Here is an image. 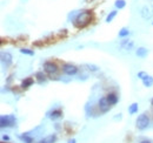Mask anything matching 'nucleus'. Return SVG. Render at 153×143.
I'll return each instance as SVG.
<instances>
[{
  "instance_id": "nucleus-26",
  "label": "nucleus",
  "mask_w": 153,
  "mask_h": 143,
  "mask_svg": "<svg viewBox=\"0 0 153 143\" xmlns=\"http://www.w3.org/2000/svg\"><path fill=\"white\" fill-rule=\"evenodd\" d=\"M139 143H152L151 141H149V140H143V141H140Z\"/></svg>"
},
{
  "instance_id": "nucleus-2",
  "label": "nucleus",
  "mask_w": 153,
  "mask_h": 143,
  "mask_svg": "<svg viewBox=\"0 0 153 143\" xmlns=\"http://www.w3.org/2000/svg\"><path fill=\"white\" fill-rule=\"evenodd\" d=\"M17 125V119L14 115H1L0 117V127L1 128H9Z\"/></svg>"
},
{
  "instance_id": "nucleus-15",
  "label": "nucleus",
  "mask_w": 153,
  "mask_h": 143,
  "mask_svg": "<svg viewBox=\"0 0 153 143\" xmlns=\"http://www.w3.org/2000/svg\"><path fill=\"white\" fill-rule=\"evenodd\" d=\"M19 139L24 143H33V137L30 136V134H22L19 136Z\"/></svg>"
},
{
  "instance_id": "nucleus-29",
  "label": "nucleus",
  "mask_w": 153,
  "mask_h": 143,
  "mask_svg": "<svg viewBox=\"0 0 153 143\" xmlns=\"http://www.w3.org/2000/svg\"><path fill=\"white\" fill-rule=\"evenodd\" d=\"M1 143H5V142H4V141H2V142H1Z\"/></svg>"
},
{
  "instance_id": "nucleus-7",
  "label": "nucleus",
  "mask_w": 153,
  "mask_h": 143,
  "mask_svg": "<svg viewBox=\"0 0 153 143\" xmlns=\"http://www.w3.org/2000/svg\"><path fill=\"white\" fill-rule=\"evenodd\" d=\"M153 15V5H145L141 8V16L145 20H150Z\"/></svg>"
},
{
  "instance_id": "nucleus-6",
  "label": "nucleus",
  "mask_w": 153,
  "mask_h": 143,
  "mask_svg": "<svg viewBox=\"0 0 153 143\" xmlns=\"http://www.w3.org/2000/svg\"><path fill=\"white\" fill-rule=\"evenodd\" d=\"M63 72L69 76H73L78 73V67L72 63H65L63 66Z\"/></svg>"
},
{
  "instance_id": "nucleus-25",
  "label": "nucleus",
  "mask_w": 153,
  "mask_h": 143,
  "mask_svg": "<svg viewBox=\"0 0 153 143\" xmlns=\"http://www.w3.org/2000/svg\"><path fill=\"white\" fill-rule=\"evenodd\" d=\"M2 141H9V136H7V135H2Z\"/></svg>"
},
{
  "instance_id": "nucleus-24",
  "label": "nucleus",
  "mask_w": 153,
  "mask_h": 143,
  "mask_svg": "<svg viewBox=\"0 0 153 143\" xmlns=\"http://www.w3.org/2000/svg\"><path fill=\"white\" fill-rule=\"evenodd\" d=\"M147 75H149V74H147L146 72H139V73L137 74V76H138L139 79H141V80H144V79H145Z\"/></svg>"
},
{
  "instance_id": "nucleus-13",
  "label": "nucleus",
  "mask_w": 153,
  "mask_h": 143,
  "mask_svg": "<svg viewBox=\"0 0 153 143\" xmlns=\"http://www.w3.org/2000/svg\"><path fill=\"white\" fill-rule=\"evenodd\" d=\"M107 101L110 102V105L111 106H114V105H117L118 103V96H117V94H114V93H110V94H107Z\"/></svg>"
},
{
  "instance_id": "nucleus-28",
  "label": "nucleus",
  "mask_w": 153,
  "mask_h": 143,
  "mask_svg": "<svg viewBox=\"0 0 153 143\" xmlns=\"http://www.w3.org/2000/svg\"><path fill=\"white\" fill-rule=\"evenodd\" d=\"M151 105L153 106V97H152V100H151Z\"/></svg>"
},
{
  "instance_id": "nucleus-3",
  "label": "nucleus",
  "mask_w": 153,
  "mask_h": 143,
  "mask_svg": "<svg viewBox=\"0 0 153 143\" xmlns=\"http://www.w3.org/2000/svg\"><path fill=\"white\" fill-rule=\"evenodd\" d=\"M136 126L139 130H145L150 126V119L146 114H140L136 121Z\"/></svg>"
},
{
  "instance_id": "nucleus-17",
  "label": "nucleus",
  "mask_w": 153,
  "mask_h": 143,
  "mask_svg": "<svg viewBox=\"0 0 153 143\" xmlns=\"http://www.w3.org/2000/svg\"><path fill=\"white\" fill-rule=\"evenodd\" d=\"M143 85L145 86V87H152L153 86V78L152 76H150V75H147L144 80H143Z\"/></svg>"
},
{
  "instance_id": "nucleus-22",
  "label": "nucleus",
  "mask_w": 153,
  "mask_h": 143,
  "mask_svg": "<svg viewBox=\"0 0 153 143\" xmlns=\"http://www.w3.org/2000/svg\"><path fill=\"white\" fill-rule=\"evenodd\" d=\"M20 53L26 54V55H31V56H33V55H34V51L28 49V48H21V49H20Z\"/></svg>"
},
{
  "instance_id": "nucleus-16",
  "label": "nucleus",
  "mask_w": 153,
  "mask_h": 143,
  "mask_svg": "<svg viewBox=\"0 0 153 143\" xmlns=\"http://www.w3.org/2000/svg\"><path fill=\"white\" fill-rule=\"evenodd\" d=\"M138 109H139V105H138L137 102H134V103H132V105L128 107V113H130L131 115H134L136 113H138Z\"/></svg>"
},
{
  "instance_id": "nucleus-21",
  "label": "nucleus",
  "mask_w": 153,
  "mask_h": 143,
  "mask_svg": "<svg viewBox=\"0 0 153 143\" xmlns=\"http://www.w3.org/2000/svg\"><path fill=\"white\" fill-rule=\"evenodd\" d=\"M117 11H112V12H110V14L106 16V22H111L114 18H115V15H117Z\"/></svg>"
},
{
  "instance_id": "nucleus-23",
  "label": "nucleus",
  "mask_w": 153,
  "mask_h": 143,
  "mask_svg": "<svg viewBox=\"0 0 153 143\" xmlns=\"http://www.w3.org/2000/svg\"><path fill=\"white\" fill-rule=\"evenodd\" d=\"M86 67H87V68H88V70H91V72H98V70H99V67H98L97 65L87 63V65H86Z\"/></svg>"
},
{
  "instance_id": "nucleus-10",
  "label": "nucleus",
  "mask_w": 153,
  "mask_h": 143,
  "mask_svg": "<svg viewBox=\"0 0 153 143\" xmlns=\"http://www.w3.org/2000/svg\"><path fill=\"white\" fill-rule=\"evenodd\" d=\"M120 47H121L123 49H125V51H131V49H133V47H134V42H133L132 40L125 39V40H123V41L120 42Z\"/></svg>"
},
{
  "instance_id": "nucleus-19",
  "label": "nucleus",
  "mask_w": 153,
  "mask_h": 143,
  "mask_svg": "<svg viewBox=\"0 0 153 143\" xmlns=\"http://www.w3.org/2000/svg\"><path fill=\"white\" fill-rule=\"evenodd\" d=\"M119 38H126V36H128L130 35V31L126 28V27H124V28H121L120 31H119Z\"/></svg>"
},
{
  "instance_id": "nucleus-8",
  "label": "nucleus",
  "mask_w": 153,
  "mask_h": 143,
  "mask_svg": "<svg viewBox=\"0 0 153 143\" xmlns=\"http://www.w3.org/2000/svg\"><path fill=\"white\" fill-rule=\"evenodd\" d=\"M12 61H13V56L11 53H8V52L1 53V62L5 67H9L12 65Z\"/></svg>"
},
{
  "instance_id": "nucleus-12",
  "label": "nucleus",
  "mask_w": 153,
  "mask_h": 143,
  "mask_svg": "<svg viewBox=\"0 0 153 143\" xmlns=\"http://www.w3.org/2000/svg\"><path fill=\"white\" fill-rule=\"evenodd\" d=\"M34 83V80L32 79V78H26L25 80H22V82H21V88L22 89H27L28 87H31L32 85Z\"/></svg>"
},
{
  "instance_id": "nucleus-5",
  "label": "nucleus",
  "mask_w": 153,
  "mask_h": 143,
  "mask_svg": "<svg viewBox=\"0 0 153 143\" xmlns=\"http://www.w3.org/2000/svg\"><path fill=\"white\" fill-rule=\"evenodd\" d=\"M98 107H99V109H100L101 113H107V112L111 109V105H110V102L107 101V97H106V96H102V97L99 99V101H98Z\"/></svg>"
},
{
  "instance_id": "nucleus-27",
  "label": "nucleus",
  "mask_w": 153,
  "mask_h": 143,
  "mask_svg": "<svg viewBox=\"0 0 153 143\" xmlns=\"http://www.w3.org/2000/svg\"><path fill=\"white\" fill-rule=\"evenodd\" d=\"M76 139H71V140H69V143H76Z\"/></svg>"
},
{
  "instance_id": "nucleus-30",
  "label": "nucleus",
  "mask_w": 153,
  "mask_h": 143,
  "mask_svg": "<svg viewBox=\"0 0 153 143\" xmlns=\"http://www.w3.org/2000/svg\"><path fill=\"white\" fill-rule=\"evenodd\" d=\"M152 26H153V21H152Z\"/></svg>"
},
{
  "instance_id": "nucleus-4",
  "label": "nucleus",
  "mask_w": 153,
  "mask_h": 143,
  "mask_svg": "<svg viewBox=\"0 0 153 143\" xmlns=\"http://www.w3.org/2000/svg\"><path fill=\"white\" fill-rule=\"evenodd\" d=\"M44 70H45V72H46L48 75L53 76V75H57V74H58V72H59V68H58V66H57L54 62L46 61V62L44 63Z\"/></svg>"
},
{
  "instance_id": "nucleus-14",
  "label": "nucleus",
  "mask_w": 153,
  "mask_h": 143,
  "mask_svg": "<svg viewBox=\"0 0 153 143\" xmlns=\"http://www.w3.org/2000/svg\"><path fill=\"white\" fill-rule=\"evenodd\" d=\"M56 141H57V135L52 134V135H48V136L44 137L43 140H40L39 143H56Z\"/></svg>"
},
{
  "instance_id": "nucleus-11",
  "label": "nucleus",
  "mask_w": 153,
  "mask_h": 143,
  "mask_svg": "<svg viewBox=\"0 0 153 143\" xmlns=\"http://www.w3.org/2000/svg\"><path fill=\"white\" fill-rule=\"evenodd\" d=\"M136 54H137V56H139V58L144 59V58H146V56H147V54H149V49H147V48H145V47H139V48L136 51Z\"/></svg>"
},
{
  "instance_id": "nucleus-9",
  "label": "nucleus",
  "mask_w": 153,
  "mask_h": 143,
  "mask_svg": "<svg viewBox=\"0 0 153 143\" xmlns=\"http://www.w3.org/2000/svg\"><path fill=\"white\" fill-rule=\"evenodd\" d=\"M61 116H63V112L60 109H53L47 113V117H50L52 121H56V120L60 119Z\"/></svg>"
},
{
  "instance_id": "nucleus-20",
  "label": "nucleus",
  "mask_w": 153,
  "mask_h": 143,
  "mask_svg": "<svg viewBox=\"0 0 153 143\" xmlns=\"http://www.w3.org/2000/svg\"><path fill=\"white\" fill-rule=\"evenodd\" d=\"M114 6H115L117 8H119V9H121V8H124V7L126 6V1H125V0H115Z\"/></svg>"
},
{
  "instance_id": "nucleus-18",
  "label": "nucleus",
  "mask_w": 153,
  "mask_h": 143,
  "mask_svg": "<svg viewBox=\"0 0 153 143\" xmlns=\"http://www.w3.org/2000/svg\"><path fill=\"white\" fill-rule=\"evenodd\" d=\"M35 78H37V81H38L39 83H43V82L46 81V76L44 75L43 72H37V73H35Z\"/></svg>"
},
{
  "instance_id": "nucleus-1",
  "label": "nucleus",
  "mask_w": 153,
  "mask_h": 143,
  "mask_svg": "<svg viewBox=\"0 0 153 143\" xmlns=\"http://www.w3.org/2000/svg\"><path fill=\"white\" fill-rule=\"evenodd\" d=\"M92 20V13L89 11H81L76 15L73 23L78 28H82L85 26H87Z\"/></svg>"
}]
</instances>
